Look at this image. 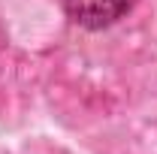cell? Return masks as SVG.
I'll list each match as a JSON object with an SVG mask.
<instances>
[{"label": "cell", "mask_w": 157, "mask_h": 154, "mask_svg": "<svg viewBox=\"0 0 157 154\" xmlns=\"http://www.w3.org/2000/svg\"><path fill=\"white\" fill-rule=\"evenodd\" d=\"M63 3L76 24L97 30V27H109L121 15H127L136 0H63Z\"/></svg>", "instance_id": "obj_1"}]
</instances>
